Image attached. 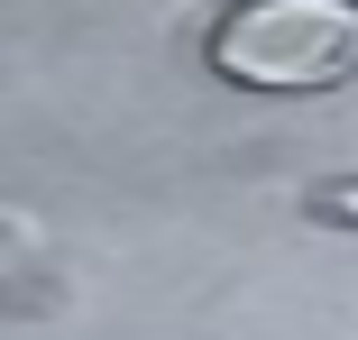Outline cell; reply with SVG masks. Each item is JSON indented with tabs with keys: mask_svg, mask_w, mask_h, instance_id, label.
I'll use <instances>...</instances> for the list:
<instances>
[{
	"mask_svg": "<svg viewBox=\"0 0 358 340\" xmlns=\"http://www.w3.org/2000/svg\"><path fill=\"white\" fill-rule=\"evenodd\" d=\"M211 74L239 92H340L358 83V0H239L211 28Z\"/></svg>",
	"mask_w": 358,
	"mask_h": 340,
	"instance_id": "obj_1",
	"label": "cell"
},
{
	"mask_svg": "<svg viewBox=\"0 0 358 340\" xmlns=\"http://www.w3.org/2000/svg\"><path fill=\"white\" fill-rule=\"evenodd\" d=\"M313 221H340V230H358V184H331V193H313Z\"/></svg>",
	"mask_w": 358,
	"mask_h": 340,
	"instance_id": "obj_2",
	"label": "cell"
}]
</instances>
